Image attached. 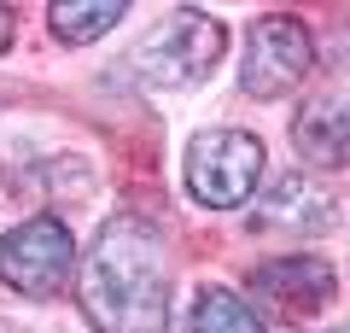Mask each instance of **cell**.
I'll list each match as a JSON object with an SVG mask.
<instances>
[{
  "label": "cell",
  "instance_id": "6da1fadb",
  "mask_svg": "<svg viewBox=\"0 0 350 333\" xmlns=\"http://www.w3.org/2000/svg\"><path fill=\"white\" fill-rule=\"evenodd\" d=\"M82 310L94 333H163L170 328V258L152 222L111 217L82 263Z\"/></svg>",
  "mask_w": 350,
  "mask_h": 333
},
{
  "label": "cell",
  "instance_id": "7a4b0ae2",
  "mask_svg": "<svg viewBox=\"0 0 350 333\" xmlns=\"http://www.w3.org/2000/svg\"><path fill=\"white\" fill-rule=\"evenodd\" d=\"M222 53H228V29L211 12H199V6H181L140 41L135 71L152 88H199L222 64Z\"/></svg>",
  "mask_w": 350,
  "mask_h": 333
},
{
  "label": "cell",
  "instance_id": "3957f363",
  "mask_svg": "<svg viewBox=\"0 0 350 333\" xmlns=\"http://www.w3.org/2000/svg\"><path fill=\"white\" fill-rule=\"evenodd\" d=\"M181 182L204 210H239L262 182V140L245 129H199L181 158Z\"/></svg>",
  "mask_w": 350,
  "mask_h": 333
},
{
  "label": "cell",
  "instance_id": "277c9868",
  "mask_svg": "<svg viewBox=\"0 0 350 333\" xmlns=\"http://www.w3.org/2000/svg\"><path fill=\"white\" fill-rule=\"evenodd\" d=\"M76 275V240L59 217H29L0 234V281L24 298H53Z\"/></svg>",
  "mask_w": 350,
  "mask_h": 333
},
{
  "label": "cell",
  "instance_id": "5b68a950",
  "mask_svg": "<svg viewBox=\"0 0 350 333\" xmlns=\"http://www.w3.org/2000/svg\"><path fill=\"white\" fill-rule=\"evenodd\" d=\"M310 59H315L310 29H304L298 18H286V12H269V18H257V24H251V36H245L239 88H245L251 99H275V94H286V88L304 82Z\"/></svg>",
  "mask_w": 350,
  "mask_h": 333
},
{
  "label": "cell",
  "instance_id": "8992f818",
  "mask_svg": "<svg viewBox=\"0 0 350 333\" xmlns=\"http://www.w3.org/2000/svg\"><path fill=\"white\" fill-rule=\"evenodd\" d=\"M251 286L280 321H315L333 304V263L327 258H275L251 275Z\"/></svg>",
  "mask_w": 350,
  "mask_h": 333
},
{
  "label": "cell",
  "instance_id": "52a82bcc",
  "mask_svg": "<svg viewBox=\"0 0 350 333\" xmlns=\"http://www.w3.org/2000/svg\"><path fill=\"white\" fill-rule=\"evenodd\" d=\"M292 140H298V158L315 164V170H350V94L304 99Z\"/></svg>",
  "mask_w": 350,
  "mask_h": 333
},
{
  "label": "cell",
  "instance_id": "ba28073f",
  "mask_svg": "<svg viewBox=\"0 0 350 333\" xmlns=\"http://www.w3.org/2000/svg\"><path fill=\"white\" fill-rule=\"evenodd\" d=\"M321 222H333V199H327L321 187H310L304 175H286V182H275L269 193L257 199V210H251V228H257V234H269V228L310 234V228H321Z\"/></svg>",
  "mask_w": 350,
  "mask_h": 333
},
{
  "label": "cell",
  "instance_id": "9c48e42d",
  "mask_svg": "<svg viewBox=\"0 0 350 333\" xmlns=\"http://www.w3.org/2000/svg\"><path fill=\"white\" fill-rule=\"evenodd\" d=\"M123 18H129L123 0H64V6H53V12H47V29L64 41V47H82V41L117 29Z\"/></svg>",
  "mask_w": 350,
  "mask_h": 333
},
{
  "label": "cell",
  "instance_id": "30bf717a",
  "mask_svg": "<svg viewBox=\"0 0 350 333\" xmlns=\"http://www.w3.org/2000/svg\"><path fill=\"white\" fill-rule=\"evenodd\" d=\"M187 333H269V321H262L239 293H228V286H204L199 304H193Z\"/></svg>",
  "mask_w": 350,
  "mask_h": 333
},
{
  "label": "cell",
  "instance_id": "8fae6325",
  "mask_svg": "<svg viewBox=\"0 0 350 333\" xmlns=\"http://www.w3.org/2000/svg\"><path fill=\"white\" fill-rule=\"evenodd\" d=\"M12 47V12H6V6H0V53Z\"/></svg>",
  "mask_w": 350,
  "mask_h": 333
},
{
  "label": "cell",
  "instance_id": "7c38bea8",
  "mask_svg": "<svg viewBox=\"0 0 350 333\" xmlns=\"http://www.w3.org/2000/svg\"><path fill=\"white\" fill-rule=\"evenodd\" d=\"M333 333H350V321H345V328H333Z\"/></svg>",
  "mask_w": 350,
  "mask_h": 333
}]
</instances>
